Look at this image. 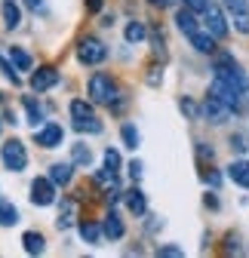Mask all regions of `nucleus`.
<instances>
[{"instance_id":"obj_38","label":"nucleus","mask_w":249,"mask_h":258,"mask_svg":"<svg viewBox=\"0 0 249 258\" xmlns=\"http://www.w3.org/2000/svg\"><path fill=\"white\" fill-rule=\"evenodd\" d=\"M231 148H234V151H243L246 145H243V139H240V136H234V139H231Z\"/></svg>"},{"instance_id":"obj_35","label":"nucleus","mask_w":249,"mask_h":258,"mask_svg":"<svg viewBox=\"0 0 249 258\" xmlns=\"http://www.w3.org/2000/svg\"><path fill=\"white\" fill-rule=\"evenodd\" d=\"M86 10L89 13H99L102 10V0H86Z\"/></svg>"},{"instance_id":"obj_18","label":"nucleus","mask_w":249,"mask_h":258,"mask_svg":"<svg viewBox=\"0 0 249 258\" xmlns=\"http://www.w3.org/2000/svg\"><path fill=\"white\" fill-rule=\"evenodd\" d=\"M71 163H55V166H49V178L55 181V184H68L71 181Z\"/></svg>"},{"instance_id":"obj_13","label":"nucleus","mask_w":249,"mask_h":258,"mask_svg":"<svg viewBox=\"0 0 249 258\" xmlns=\"http://www.w3.org/2000/svg\"><path fill=\"white\" fill-rule=\"evenodd\" d=\"M188 40H191V46H194L197 52H215V37H212V34H203V31H194V34H191Z\"/></svg>"},{"instance_id":"obj_27","label":"nucleus","mask_w":249,"mask_h":258,"mask_svg":"<svg viewBox=\"0 0 249 258\" xmlns=\"http://www.w3.org/2000/svg\"><path fill=\"white\" fill-rule=\"evenodd\" d=\"M120 136H123V142H127V148H133V151L139 148V129H136L133 123L123 126V129H120Z\"/></svg>"},{"instance_id":"obj_22","label":"nucleus","mask_w":249,"mask_h":258,"mask_svg":"<svg viewBox=\"0 0 249 258\" xmlns=\"http://www.w3.org/2000/svg\"><path fill=\"white\" fill-rule=\"evenodd\" d=\"M80 237H83L86 243H92V246H96V243L102 240V231H99V224H92V221H80Z\"/></svg>"},{"instance_id":"obj_14","label":"nucleus","mask_w":249,"mask_h":258,"mask_svg":"<svg viewBox=\"0 0 249 258\" xmlns=\"http://www.w3.org/2000/svg\"><path fill=\"white\" fill-rule=\"evenodd\" d=\"M228 175H231L240 187H249V163H246V160H237V163H231V166H228Z\"/></svg>"},{"instance_id":"obj_36","label":"nucleus","mask_w":249,"mask_h":258,"mask_svg":"<svg viewBox=\"0 0 249 258\" xmlns=\"http://www.w3.org/2000/svg\"><path fill=\"white\" fill-rule=\"evenodd\" d=\"M197 154H200V157H203V160H206V157H209V160H212V148H206V145H197Z\"/></svg>"},{"instance_id":"obj_31","label":"nucleus","mask_w":249,"mask_h":258,"mask_svg":"<svg viewBox=\"0 0 249 258\" xmlns=\"http://www.w3.org/2000/svg\"><path fill=\"white\" fill-rule=\"evenodd\" d=\"M178 108H181V114H184V117L197 120V105H194L191 99H181V102H178Z\"/></svg>"},{"instance_id":"obj_5","label":"nucleus","mask_w":249,"mask_h":258,"mask_svg":"<svg viewBox=\"0 0 249 258\" xmlns=\"http://www.w3.org/2000/svg\"><path fill=\"white\" fill-rule=\"evenodd\" d=\"M34 139L40 148H58L61 139H65V129H61L58 123H46L43 129H34Z\"/></svg>"},{"instance_id":"obj_9","label":"nucleus","mask_w":249,"mask_h":258,"mask_svg":"<svg viewBox=\"0 0 249 258\" xmlns=\"http://www.w3.org/2000/svg\"><path fill=\"white\" fill-rule=\"evenodd\" d=\"M203 16H206V28H209V34H212V37H225V34H228V25H225V16H222L219 7H212V4H209Z\"/></svg>"},{"instance_id":"obj_17","label":"nucleus","mask_w":249,"mask_h":258,"mask_svg":"<svg viewBox=\"0 0 249 258\" xmlns=\"http://www.w3.org/2000/svg\"><path fill=\"white\" fill-rule=\"evenodd\" d=\"M22 243H25V252H28V255H40V252H43V237H40L37 231H28V234L22 237Z\"/></svg>"},{"instance_id":"obj_29","label":"nucleus","mask_w":249,"mask_h":258,"mask_svg":"<svg viewBox=\"0 0 249 258\" xmlns=\"http://www.w3.org/2000/svg\"><path fill=\"white\" fill-rule=\"evenodd\" d=\"M105 166H108L111 172H117V169H120V154H117V151H111V148L105 151Z\"/></svg>"},{"instance_id":"obj_23","label":"nucleus","mask_w":249,"mask_h":258,"mask_svg":"<svg viewBox=\"0 0 249 258\" xmlns=\"http://www.w3.org/2000/svg\"><path fill=\"white\" fill-rule=\"evenodd\" d=\"M74 212H77V203H74V200H65V203H61L58 228H71V224H74Z\"/></svg>"},{"instance_id":"obj_3","label":"nucleus","mask_w":249,"mask_h":258,"mask_svg":"<svg viewBox=\"0 0 249 258\" xmlns=\"http://www.w3.org/2000/svg\"><path fill=\"white\" fill-rule=\"evenodd\" d=\"M105 55H108V49H105V43L96 40V37H83L80 46H77V58H80L83 64H99V61H105Z\"/></svg>"},{"instance_id":"obj_15","label":"nucleus","mask_w":249,"mask_h":258,"mask_svg":"<svg viewBox=\"0 0 249 258\" xmlns=\"http://www.w3.org/2000/svg\"><path fill=\"white\" fill-rule=\"evenodd\" d=\"M10 58L16 64V71H31V68H34V61H31V55L22 46H10Z\"/></svg>"},{"instance_id":"obj_25","label":"nucleus","mask_w":249,"mask_h":258,"mask_svg":"<svg viewBox=\"0 0 249 258\" xmlns=\"http://www.w3.org/2000/svg\"><path fill=\"white\" fill-rule=\"evenodd\" d=\"M145 34H148V31H145V25H142V22H130V25H127V40H130V43L145 40Z\"/></svg>"},{"instance_id":"obj_28","label":"nucleus","mask_w":249,"mask_h":258,"mask_svg":"<svg viewBox=\"0 0 249 258\" xmlns=\"http://www.w3.org/2000/svg\"><path fill=\"white\" fill-rule=\"evenodd\" d=\"M71 160H74V163H80V166H89L92 151H89L86 145H74V151H71Z\"/></svg>"},{"instance_id":"obj_39","label":"nucleus","mask_w":249,"mask_h":258,"mask_svg":"<svg viewBox=\"0 0 249 258\" xmlns=\"http://www.w3.org/2000/svg\"><path fill=\"white\" fill-rule=\"evenodd\" d=\"M25 7H28V10H40L43 0H25Z\"/></svg>"},{"instance_id":"obj_10","label":"nucleus","mask_w":249,"mask_h":258,"mask_svg":"<svg viewBox=\"0 0 249 258\" xmlns=\"http://www.w3.org/2000/svg\"><path fill=\"white\" fill-rule=\"evenodd\" d=\"M55 83H58V71L55 68H37L34 74H31V89L34 92H43V89H49Z\"/></svg>"},{"instance_id":"obj_26","label":"nucleus","mask_w":249,"mask_h":258,"mask_svg":"<svg viewBox=\"0 0 249 258\" xmlns=\"http://www.w3.org/2000/svg\"><path fill=\"white\" fill-rule=\"evenodd\" d=\"M92 114V105L89 102H83V99H74L71 102V117L74 120H83V117H89Z\"/></svg>"},{"instance_id":"obj_24","label":"nucleus","mask_w":249,"mask_h":258,"mask_svg":"<svg viewBox=\"0 0 249 258\" xmlns=\"http://www.w3.org/2000/svg\"><path fill=\"white\" fill-rule=\"evenodd\" d=\"M25 108H28V117H31V123H34V129H37V120H43V108L34 102V99H31V95H25Z\"/></svg>"},{"instance_id":"obj_16","label":"nucleus","mask_w":249,"mask_h":258,"mask_svg":"<svg viewBox=\"0 0 249 258\" xmlns=\"http://www.w3.org/2000/svg\"><path fill=\"white\" fill-rule=\"evenodd\" d=\"M127 206H130V212H133V215H145L148 203H145V194H142L139 187H133V190L127 194Z\"/></svg>"},{"instance_id":"obj_20","label":"nucleus","mask_w":249,"mask_h":258,"mask_svg":"<svg viewBox=\"0 0 249 258\" xmlns=\"http://www.w3.org/2000/svg\"><path fill=\"white\" fill-rule=\"evenodd\" d=\"M74 126L80 129V133H102V120L96 117V114H89V117H83V120H74Z\"/></svg>"},{"instance_id":"obj_33","label":"nucleus","mask_w":249,"mask_h":258,"mask_svg":"<svg viewBox=\"0 0 249 258\" xmlns=\"http://www.w3.org/2000/svg\"><path fill=\"white\" fill-rule=\"evenodd\" d=\"M130 178H133V181L142 178V163H139V160H133V163H130Z\"/></svg>"},{"instance_id":"obj_6","label":"nucleus","mask_w":249,"mask_h":258,"mask_svg":"<svg viewBox=\"0 0 249 258\" xmlns=\"http://www.w3.org/2000/svg\"><path fill=\"white\" fill-rule=\"evenodd\" d=\"M225 7L234 19V28L240 31V34H249V7L246 0H225Z\"/></svg>"},{"instance_id":"obj_34","label":"nucleus","mask_w":249,"mask_h":258,"mask_svg":"<svg viewBox=\"0 0 249 258\" xmlns=\"http://www.w3.org/2000/svg\"><path fill=\"white\" fill-rule=\"evenodd\" d=\"M160 255H169V258H178V255H181V249H178V246H163V249H160Z\"/></svg>"},{"instance_id":"obj_7","label":"nucleus","mask_w":249,"mask_h":258,"mask_svg":"<svg viewBox=\"0 0 249 258\" xmlns=\"http://www.w3.org/2000/svg\"><path fill=\"white\" fill-rule=\"evenodd\" d=\"M203 114H206L212 123H225L228 114H231V108L219 99V95H212V92H209V95H206V102H203Z\"/></svg>"},{"instance_id":"obj_1","label":"nucleus","mask_w":249,"mask_h":258,"mask_svg":"<svg viewBox=\"0 0 249 258\" xmlns=\"http://www.w3.org/2000/svg\"><path fill=\"white\" fill-rule=\"evenodd\" d=\"M89 99L96 102V105H111L114 99H117V86H114V80L108 77V74H92L89 77Z\"/></svg>"},{"instance_id":"obj_21","label":"nucleus","mask_w":249,"mask_h":258,"mask_svg":"<svg viewBox=\"0 0 249 258\" xmlns=\"http://www.w3.org/2000/svg\"><path fill=\"white\" fill-rule=\"evenodd\" d=\"M19 22H22L19 7L13 4V0H7V4H4V25H7V28H19Z\"/></svg>"},{"instance_id":"obj_19","label":"nucleus","mask_w":249,"mask_h":258,"mask_svg":"<svg viewBox=\"0 0 249 258\" xmlns=\"http://www.w3.org/2000/svg\"><path fill=\"white\" fill-rule=\"evenodd\" d=\"M16 221H19V209L13 203H7V200H0V224L10 228V224H16Z\"/></svg>"},{"instance_id":"obj_4","label":"nucleus","mask_w":249,"mask_h":258,"mask_svg":"<svg viewBox=\"0 0 249 258\" xmlns=\"http://www.w3.org/2000/svg\"><path fill=\"white\" fill-rule=\"evenodd\" d=\"M55 200V181L52 178H34L31 181V203L34 206H49Z\"/></svg>"},{"instance_id":"obj_37","label":"nucleus","mask_w":249,"mask_h":258,"mask_svg":"<svg viewBox=\"0 0 249 258\" xmlns=\"http://www.w3.org/2000/svg\"><path fill=\"white\" fill-rule=\"evenodd\" d=\"M206 181H209L212 187H219V181H222V178H219V172H206Z\"/></svg>"},{"instance_id":"obj_32","label":"nucleus","mask_w":249,"mask_h":258,"mask_svg":"<svg viewBox=\"0 0 249 258\" xmlns=\"http://www.w3.org/2000/svg\"><path fill=\"white\" fill-rule=\"evenodd\" d=\"M184 7H188V10H194V13H206L209 0H184Z\"/></svg>"},{"instance_id":"obj_12","label":"nucleus","mask_w":249,"mask_h":258,"mask_svg":"<svg viewBox=\"0 0 249 258\" xmlns=\"http://www.w3.org/2000/svg\"><path fill=\"white\" fill-rule=\"evenodd\" d=\"M175 25L184 31V34H194V31H200L197 28V19H194V10H188V7H184V10H178V16H175Z\"/></svg>"},{"instance_id":"obj_30","label":"nucleus","mask_w":249,"mask_h":258,"mask_svg":"<svg viewBox=\"0 0 249 258\" xmlns=\"http://www.w3.org/2000/svg\"><path fill=\"white\" fill-rule=\"evenodd\" d=\"M0 71H4V77H7V80H13V83L19 86V74H16V64L10 68V61H7V58H0Z\"/></svg>"},{"instance_id":"obj_2","label":"nucleus","mask_w":249,"mask_h":258,"mask_svg":"<svg viewBox=\"0 0 249 258\" xmlns=\"http://www.w3.org/2000/svg\"><path fill=\"white\" fill-rule=\"evenodd\" d=\"M0 160H4V166L13 169V172H22L28 166V151L19 139H10L4 142V148H0Z\"/></svg>"},{"instance_id":"obj_8","label":"nucleus","mask_w":249,"mask_h":258,"mask_svg":"<svg viewBox=\"0 0 249 258\" xmlns=\"http://www.w3.org/2000/svg\"><path fill=\"white\" fill-rule=\"evenodd\" d=\"M212 95H219V99H222L231 111H240V89L228 86L225 80H215V83H212Z\"/></svg>"},{"instance_id":"obj_11","label":"nucleus","mask_w":249,"mask_h":258,"mask_svg":"<svg viewBox=\"0 0 249 258\" xmlns=\"http://www.w3.org/2000/svg\"><path fill=\"white\" fill-rule=\"evenodd\" d=\"M102 231H105V237H111V240H120V237H123V221H120L117 212H108V215H105Z\"/></svg>"},{"instance_id":"obj_40","label":"nucleus","mask_w":249,"mask_h":258,"mask_svg":"<svg viewBox=\"0 0 249 258\" xmlns=\"http://www.w3.org/2000/svg\"><path fill=\"white\" fill-rule=\"evenodd\" d=\"M151 4H154V7H160V10H163V7H169V4H172V0H151Z\"/></svg>"}]
</instances>
